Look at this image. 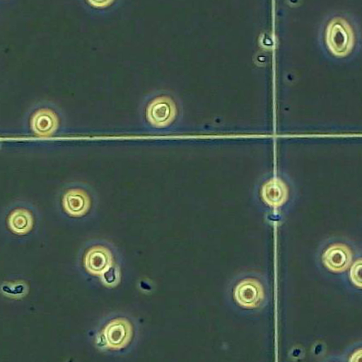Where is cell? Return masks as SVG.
Masks as SVG:
<instances>
[{
    "instance_id": "cell-1",
    "label": "cell",
    "mask_w": 362,
    "mask_h": 362,
    "mask_svg": "<svg viewBox=\"0 0 362 362\" xmlns=\"http://www.w3.org/2000/svg\"><path fill=\"white\" fill-rule=\"evenodd\" d=\"M139 113L144 127L156 132L173 128L180 117V108L171 95L154 93L144 100Z\"/></svg>"
},
{
    "instance_id": "cell-10",
    "label": "cell",
    "mask_w": 362,
    "mask_h": 362,
    "mask_svg": "<svg viewBox=\"0 0 362 362\" xmlns=\"http://www.w3.org/2000/svg\"><path fill=\"white\" fill-rule=\"evenodd\" d=\"M8 228L17 235H25L32 230L34 225L33 214L28 209H16L8 218Z\"/></svg>"
},
{
    "instance_id": "cell-12",
    "label": "cell",
    "mask_w": 362,
    "mask_h": 362,
    "mask_svg": "<svg viewBox=\"0 0 362 362\" xmlns=\"http://www.w3.org/2000/svg\"><path fill=\"white\" fill-rule=\"evenodd\" d=\"M90 6L97 8H105L111 6L115 0H87Z\"/></svg>"
},
{
    "instance_id": "cell-6",
    "label": "cell",
    "mask_w": 362,
    "mask_h": 362,
    "mask_svg": "<svg viewBox=\"0 0 362 362\" xmlns=\"http://www.w3.org/2000/svg\"><path fill=\"white\" fill-rule=\"evenodd\" d=\"M353 254L346 244L334 243L330 245L322 255L325 267L334 273L346 272L352 264Z\"/></svg>"
},
{
    "instance_id": "cell-2",
    "label": "cell",
    "mask_w": 362,
    "mask_h": 362,
    "mask_svg": "<svg viewBox=\"0 0 362 362\" xmlns=\"http://www.w3.org/2000/svg\"><path fill=\"white\" fill-rule=\"evenodd\" d=\"M325 41L331 54L343 58L350 54L354 47V32L346 20L337 17L327 26Z\"/></svg>"
},
{
    "instance_id": "cell-5",
    "label": "cell",
    "mask_w": 362,
    "mask_h": 362,
    "mask_svg": "<svg viewBox=\"0 0 362 362\" xmlns=\"http://www.w3.org/2000/svg\"><path fill=\"white\" fill-rule=\"evenodd\" d=\"M93 206L90 194L81 187H72L65 191L62 197V207L65 213L71 217H83L87 215Z\"/></svg>"
},
{
    "instance_id": "cell-7",
    "label": "cell",
    "mask_w": 362,
    "mask_h": 362,
    "mask_svg": "<svg viewBox=\"0 0 362 362\" xmlns=\"http://www.w3.org/2000/svg\"><path fill=\"white\" fill-rule=\"evenodd\" d=\"M84 265L87 272L103 276L113 267V257L110 250L103 246H94L86 252Z\"/></svg>"
},
{
    "instance_id": "cell-9",
    "label": "cell",
    "mask_w": 362,
    "mask_h": 362,
    "mask_svg": "<svg viewBox=\"0 0 362 362\" xmlns=\"http://www.w3.org/2000/svg\"><path fill=\"white\" fill-rule=\"evenodd\" d=\"M262 198L269 206L280 207L286 202L288 189L284 182L280 180H272L262 187Z\"/></svg>"
},
{
    "instance_id": "cell-8",
    "label": "cell",
    "mask_w": 362,
    "mask_h": 362,
    "mask_svg": "<svg viewBox=\"0 0 362 362\" xmlns=\"http://www.w3.org/2000/svg\"><path fill=\"white\" fill-rule=\"evenodd\" d=\"M59 116L54 109L40 108L34 113L30 125L33 132L39 136H51L59 128Z\"/></svg>"
},
{
    "instance_id": "cell-4",
    "label": "cell",
    "mask_w": 362,
    "mask_h": 362,
    "mask_svg": "<svg viewBox=\"0 0 362 362\" xmlns=\"http://www.w3.org/2000/svg\"><path fill=\"white\" fill-rule=\"evenodd\" d=\"M233 296L240 307L258 308L264 300V286L255 279H245L235 286Z\"/></svg>"
},
{
    "instance_id": "cell-3",
    "label": "cell",
    "mask_w": 362,
    "mask_h": 362,
    "mask_svg": "<svg viewBox=\"0 0 362 362\" xmlns=\"http://www.w3.org/2000/svg\"><path fill=\"white\" fill-rule=\"evenodd\" d=\"M133 334V326L127 318H115L103 331V346L112 351L121 350L129 346Z\"/></svg>"
},
{
    "instance_id": "cell-11",
    "label": "cell",
    "mask_w": 362,
    "mask_h": 362,
    "mask_svg": "<svg viewBox=\"0 0 362 362\" xmlns=\"http://www.w3.org/2000/svg\"><path fill=\"white\" fill-rule=\"evenodd\" d=\"M351 280L356 286L361 288V259L357 260L352 266Z\"/></svg>"
}]
</instances>
